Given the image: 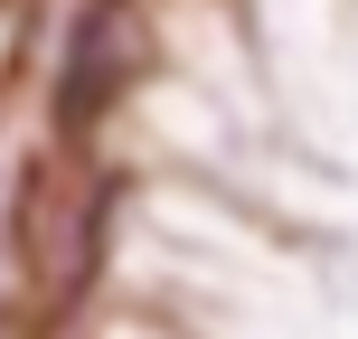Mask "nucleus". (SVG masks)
Masks as SVG:
<instances>
[{
	"instance_id": "f257e3e1",
	"label": "nucleus",
	"mask_w": 358,
	"mask_h": 339,
	"mask_svg": "<svg viewBox=\"0 0 358 339\" xmlns=\"http://www.w3.org/2000/svg\"><path fill=\"white\" fill-rule=\"evenodd\" d=\"M113 226V179L85 161H29L10 198V254H19V283H29L38 311H66L85 292L94 254H104Z\"/></svg>"
},
{
	"instance_id": "f03ea898",
	"label": "nucleus",
	"mask_w": 358,
	"mask_h": 339,
	"mask_svg": "<svg viewBox=\"0 0 358 339\" xmlns=\"http://www.w3.org/2000/svg\"><path fill=\"white\" fill-rule=\"evenodd\" d=\"M132 75H142V19H132V0H85L76 38H66V75H57V123L66 132L104 123Z\"/></svg>"
}]
</instances>
